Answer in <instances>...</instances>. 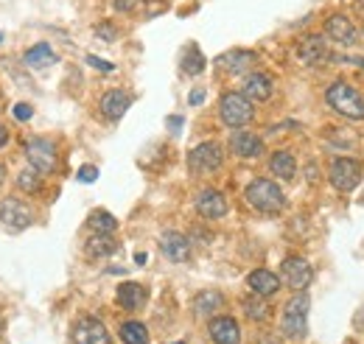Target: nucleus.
Instances as JSON below:
<instances>
[{
    "mask_svg": "<svg viewBox=\"0 0 364 344\" xmlns=\"http://www.w3.org/2000/svg\"><path fill=\"white\" fill-rule=\"evenodd\" d=\"M325 101L331 104L333 112H339L342 118L350 121H364V98L359 95V90H353L345 82H333L325 92Z\"/></svg>",
    "mask_w": 364,
    "mask_h": 344,
    "instance_id": "obj_1",
    "label": "nucleus"
},
{
    "mask_svg": "<svg viewBox=\"0 0 364 344\" xmlns=\"http://www.w3.org/2000/svg\"><path fill=\"white\" fill-rule=\"evenodd\" d=\"M247 202L261 210V213H277L283 210L286 199H283V190L274 185L272 179H252L247 185Z\"/></svg>",
    "mask_w": 364,
    "mask_h": 344,
    "instance_id": "obj_2",
    "label": "nucleus"
},
{
    "mask_svg": "<svg viewBox=\"0 0 364 344\" xmlns=\"http://www.w3.org/2000/svg\"><path fill=\"white\" fill-rule=\"evenodd\" d=\"M309 308H311V300L306 294H297L286 302L283 308V319H280V328L289 339H303L306 330H309Z\"/></svg>",
    "mask_w": 364,
    "mask_h": 344,
    "instance_id": "obj_3",
    "label": "nucleus"
},
{
    "mask_svg": "<svg viewBox=\"0 0 364 344\" xmlns=\"http://www.w3.org/2000/svg\"><path fill=\"white\" fill-rule=\"evenodd\" d=\"M219 112H222V121L228 124L230 129L247 127L252 121V115H255L252 101L244 92H225L222 95V104H219Z\"/></svg>",
    "mask_w": 364,
    "mask_h": 344,
    "instance_id": "obj_4",
    "label": "nucleus"
},
{
    "mask_svg": "<svg viewBox=\"0 0 364 344\" xmlns=\"http://www.w3.org/2000/svg\"><path fill=\"white\" fill-rule=\"evenodd\" d=\"M362 179H364L362 166H359L356 160H350V157H336V160L331 163V185H333L336 190L350 193V190H356V188L362 185Z\"/></svg>",
    "mask_w": 364,
    "mask_h": 344,
    "instance_id": "obj_5",
    "label": "nucleus"
},
{
    "mask_svg": "<svg viewBox=\"0 0 364 344\" xmlns=\"http://www.w3.org/2000/svg\"><path fill=\"white\" fill-rule=\"evenodd\" d=\"M26 157H28V166L37 168L40 173L56 171V163H59V157H56V146H53L50 140H46V137H34V140H28V143H26Z\"/></svg>",
    "mask_w": 364,
    "mask_h": 344,
    "instance_id": "obj_6",
    "label": "nucleus"
},
{
    "mask_svg": "<svg viewBox=\"0 0 364 344\" xmlns=\"http://www.w3.org/2000/svg\"><path fill=\"white\" fill-rule=\"evenodd\" d=\"M31 221H34V213H31V208L26 202H20L17 196L3 199V205H0V224L6 230H26V227H31Z\"/></svg>",
    "mask_w": 364,
    "mask_h": 344,
    "instance_id": "obj_7",
    "label": "nucleus"
},
{
    "mask_svg": "<svg viewBox=\"0 0 364 344\" xmlns=\"http://www.w3.org/2000/svg\"><path fill=\"white\" fill-rule=\"evenodd\" d=\"M283 280H286V286L289 289H294V291H303L309 283H311V277H314V269H311V263L306 258H286L283 260Z\"/></svg>",
    "mask_w": 364,
    "mask_h": 344,
    "instance_id": "obj_8",
    "label": "nucleus"
},
{
    "mask_svg": "<svg viewBox=\"0 0 364 344\" xmlns=\"http://www.w3.org/2000/svg\"><path fill=\"white\" fill-rule=\"evenodd\" d=\"M222 160H225V154H222V146H216V143H202V146L191 149V154H188V166L193 171H216L222 166Z\"/></svg>",
    "mask_w": 364,
    "mask_h": 344,
    "instance_id": "obj_9",
    "label": "nucleus"
},
{
    "mask_svg": "<svg viewBox=\"0 0 364 344\" xmlns=\"http://www.w3.org/2000/svg\"><path fill=\"white\" fill-rule=\"evenodd\" d=\"M73 342L76 344H109V330L98 319H79L73 328Z\"/></svg>",
    "mask_w": 364,
    "mask_h": 344,
    "instance_id": "obj_10",
    "label": "nucleus"
},
{
    "mask_svg": "<svg viewBox=\"0 0 364 344\" xmlns=\"http://www.w3.org/2000/svg\"><path fill=\"white\" fill-rule=\"evenodd\" d=\"M325 34L339 45H356V37H359L356 26H353L345 14H331V17L325 20Z\"/></svg>",
    "mask_w": 364,
    "mask_h": 344,
    "instance_id": "obj_11",
    "label": "nucleus"
},
{
    "mask_svg": "<svg viewBox=\"0 0 364 344\" xmlns=\"http://www.w3.org/2000/svg\"><path fill=\"white\" fill-rule=\"evenodd\" d=\"M230 149L235 157H244V160H252V157H261L264 154V140L252 131H235L230 137Z\"/></svg>",
    "mask_w": 364,
    "mask_h": 344,
    "instance_id": "obj_12",
    "label": "nucleus"
},
{
    "mask_svg": "<svg viewBox=\"0 0 364 344\" xmlns=\"http://www.w3.org/2000/svg\"><path fill=\"white\" fill-rule=\"evenodd\" d=\"M196 213L202 218H222L228 213V199L213 190V188H205L199 196H196Z\"/></svg>",
    "mask_w": 364,
    "mask_h": 344,
    "instance_id": "obj_13",
    "label": "nucleus"
},
{
    "mask_svg": "<svg viewBox=\"0 0 364 344\" xmlns=\"http://www.w3.org/2000/svg\"><path fill=\"white\" fill-rule=\"evenodd\" d=\"M258 56L252 50H228L216 59V68L228 70V73H247L250 68H255Z\"/></svg>",
    "mask_w": 364,
    "mask_h": 344,
    "instance_id": "obj_14",
    "label": "nucleus"
},
{
    "mask_svg": "<svg viewBox=\"0 0 364 344\" xmlns=\"http://www.w3.org/2000/svg\"><path fill=\"white\" fill-rule=\"evenodd\" d=\"M160 249H163L166 258L174 260V263H185V260L191 258V244H188V238L182 232H163Z\"/></svg>",
    "mask_w": 364,
    "mask_h": 344,
    "instance_id": "obj_15",
    "label": "nucleus"
},
{
    "mask_svg": "<svg viewBox=\"0 0 364 344\" xmlns=\"http://www.w3.org/2000/svg\"><path fill=\"white\" fill-rule=\"evenodd\" d=\"M208 330H210V339H213L216 344H238L241 342L238 322L230 319V316H216V319H210Z\"/></svg>",
    "mask_w": 364,
    "mask_h": 344,
    "instance_id": "obj_16",
    "label": "nucleus"
},
{
    "mask_svg": "<svg viewBox=\"0 0 364 344\" xmlns=\"http://www.w3.org/2000/svg\"><path fill=\"white\" fill-rule=\"evenodd\" d=\"M129 104H132V98H129L124 90H109V92L101 95V112H104V118H109V121H118V118L129 109Z\"/></svg>",
    "mask_w": 364,
    "mask_h": 344,
    "instance_id": "obj_17",
    "label": "nucleus"
},
{
    "mask_svg": "<svg viewBox=\"0 0 364 344\" xmlns=\"http://www.w3.org/2000/svg\"><path fill=\"white\" fill-rule=\"evenodd\" d=\"M247 283H250L252 294H261V297H272L274 291L280 289L277 274H274V272H269V269H255V272L247 277Z\"/></svg>",
    "mask_w": 364,
    "mask_h": 344,
    "instance_id": "obj_18",
    "label": "nucleus"
},
{
    "mask_svg": "<svg viewBox=\"0 0 364 344\" xmlns=\"http://www.w3.org/2000/svg\"><path fill=\"white\" fill-rule=\"evenodd\" d=\"M272 79L269 76H264V73H252V76H247V82H244V95L250 98V101H269L272 98Z\"/></svg>",
    "mask_w": 364,
    "mask_h": 344,
    "instance_id": "obj_19",
    "label": "nucleus"
},
{
    "mask_svg": "<svg viewBox=\"0 0 364 344\" xmlns=\"http://www.w3.org/2000/svg\"><path fill=\"white\" fill-rule=\"evenodd\" d=\"M297 56L306 62V65H319L328 59V45L322 37H306L300 48H297Z\"/></svg>",
    "mask_w": 364,
    "mask_h": 344,
    "instance_id": "obj_20",
    "label": "nucleus"
},
{
    "mask_svg": "<svg viewBox=\"0 0 364 344\" xmlns=\"http://www.w3.org/2000/svg\"><path fill=\"white\" fill-rule=\"evenodd\" d=\"M146 302V289L137 283H121L118 286V305L127 311H137Z\"/></svg>",
    "mask_w": 364,
    "mask_h": 344,
    "instance_id": "obj_21",
    "label": "nucleus"
},
{
    "mask_svg": "<svg viewBox=\"0 0 364 344\" xmlns=\"http://www.w3.org/2000/svg\"><path fill=\"white\" fill-rule=\"evenodd\" d=\"M225 305V297L219 291H199L196 300H193V313L196 316H210V313H219Z\"/></svg>",
    "mask_w": 364,
    "mask_h": 344,
    "instance_id": "obj_22",
    "label": "nucleus"
},
{
    "mask_svg": "<svg viewBox=\"0 0 364 344\" xmlns=\"http://www.w3.org/2000/svg\"><path fill=\"white\" fill-rule=\"evenodd\" d=\"M115 252H118V244H115V238L107 235V232H95L90 241H87V255H90V258H109V255H115Z\"/></svg>",
    "mask_w": 364,
    "mask_h": 344,
    "instance_id": "obj_23",
    "label": "nucleus"
},
{
    "mask_svg": "<svg viewBox=\"0 0 364 344\" xmlns=\"http://www.w3.org/2000/svg\"><path fill=\"white\" fill-rule=\"evenodd\" d=\"M269 168L277 179H291L297 173V163H294V154L289 151H274L272 160H269Z\"/></svg>",
    "mask_w": 364,
    "mask_h": 344,
    "instance_id": "obj_24",
    "label": "nucleus"
},
{
    "mask_svg": "<svg viewBox=\"0 0 364 344\" xmlns=\"http://www.w3.org/2000/svg\"><path fill=\"white\" fill-rule=\"evenodd\" d=\"M26 65L28 68H50L53 62H56V53H53V48L50 45H34L31 50H26Z\"/></svg>",
    "mask_w": 364,
    "mask_h": 344,
    "instance_id": "obj_25",
    "label": "nucleus"
},
{
    "mask_svg": "<svg viewBox=\"0 0 364 344\" xmlns=\"http://www.w3.org/2000/svg\"><path fill=\"white\" fill-rule=\"evenodd\" d=\"M121 342L124 344H146L149 342V330L140 322H124L121 325Z\"/></svg>",
    "mask_w": 364,
    "mask_h": 344,
    "instance_id": "obj_26",
    "label": "nucleus"
},
{
    "mask_svg": "<svg viewBox=\"0 0 364 344\" xmlns=\"http://www.w3.org/2000/svg\"><path fill=\"white\" fill-rule=\"evenodd\" d=\"M244 313H247L250 319H255V322H264V319L269 316V305L264 302L261 294H252V297L244 300Z\"/></svg>",
    "mask_w": 364,
    "mask_h": 344,
    "instance_id": "obj_27",
    "label": "nucleus"
},
{
    "mask_svg": "<svg viewBox=\"0 0 364 344\" xmlns=\"http://www.w3.org/2000/svg\"><path fill=\"white\" fill-rule=\"evenodd\" d=\"M87 224H90L92 232H107V235H112V232H115V227H118L115 215H109L107 210H98V213H92L90 218H87Z\"/></svg>",
    "mask_w": 364,
    "mask_h": 344,
    "instance_id": "obj_28",
    "label": "nucleus"
},
{
    "mask_svg": "<svg viewBox=\"0 0 364 344\" xmlns=\"http://www.w3.org/2000/svg\"><path fill=\"white\" fill-rule=\"evenodd\" d=\"M17 188L26 190V193H37V190L43 188L40 171H37V168H26V171H20V176H17Z\"/></svg>",
    "mask_w": 364,
    "mask_h": 344,
    "instance_id": "obj_29",
    "label": "nucleus"
},
{
    "mask_svg": "<svg viewBox=\"0 0 364 344\" xmlns=\"http://www.w3.org/2000/svg\"><path fill=\"white\" fill-rule=\"evenodd\" d=\"M202 68H205V59H202V53L196 50V45H191V48L185 50V59H182V70H185L188 76H196Z\"/></svg>",
    "mask_w": 364,
    "mask_h": 344,
    "instance_id": "obj_30",
    "label": "nucleus"
},
{
    "mask_svg": "<svg viewBox=\"0 0 364 344\" xmlns=\"http://www.w3.org/2000/svg\"><path fill=\"white\" fill-rule=\"evenodd\" d=\"M87 65H92V68H95V70H101V73H112V70H115V65H112V62L98 59V56H87Z\"/></svg>",
    "mask_w": 364,
    "mask_h": 344,
    "instance_id": "obj_31",
    "label": "nucleus"
},
{
    "mask_svg": "<svg viewBox=\"0 0 364 344\" xmlns=\"http://www.w3.org/2000/svg\"><path fill=\"white\" fill-rule=\"evenodd\" d=\"M76 176H79V182H87V185H90V182L98 179V168H95V166H82Z\"/></svg>",
    "mask_w": 364,
    "mask_h": 344,
    "instance_id": "obj_32",
    "label": "nucleus"
},
{
    "mask_svg": "<svg viewBox=\"0 0 364 344\" xmlns=\"http://www.w3.org/2000/svg\"><path fill=\"white\" fill-rule=\"evenodd\" d=\"M31 115H34V109H31L28 104H14V118H17V121H28Z\"/></svg>",
    "mask_w": 364,
    "mask_h": 344,
    "instance_id": "obj_33",
    "label": "nucleus"
},
{
    "mask_svg": "<svg viewBox=\"0 0 364 344\" xmlns=\"http://www.w3.org/2000/svg\"><path fill=\"white\" fill-rule=\"evenodd\" d=\"M95 34H98V37H107V40H115L118 31H115L112 26H95Z\"/></svg>",
    "mask_w": 364,
    "mask_h": 344,
    "instance_id": "obj_34",
    "label": "nucleus"
},
{
    "mask_svg": "<svg viewBox=\"0 0 364 344\" xmlns=\"http://www.w3.org/2000/svg\"><path fill=\"white\" fill-rule=\"evenodd\" d=\"M115 9H124V11H129V9H132V0H115Z\"/></svg>",
    "mask_w": 364,
    "mask_h": 344,
    "instance_id": "obj_35",
    "label": "nucleus"
},
{
    "mask_svg": "<svg viewBox=\"0 0 364 344\" xmlns=\"http://www.w3.org/2000/svg\"><path fill=\"white\" fill-rule=\"evenodd\" d=\"M6 143H9V129H6V127H0V149H3Z\"/></svg>",
    "mask_w": 364,
    "mask_h": 344,
    "instance_id": "obj_36",
    "label": "nucleus"
},
{
    "mask_svg": "<svg viewBox=\"0 0 364 344\" xmlns=\"http://www.w3.org/2000/svg\"><path fill=\"white\" fill-rule=\"evenodd\" d=\"M202 98H205V92H193L191 95V104H202Z\"/></svg>",
    "mask_w": 364,
    "mask_h": 344,
    "instance_id": "obj_37",
    "label": "nucleus"
},
{
    "mask_svg": "<svg viewBox=\"0 0 364 344\" xmlns=\"http://www.w3.org/2000/svg\"><path fill=\"white\" fill-rule=\"evenodd\" d=\"M3 179H6V168L0 166V185H3Z\"/></svg>",
    "mask_w": 364,
    "mask_h": 344,
    "instance_id": "obj_38",
    "label": "nucleus"
},
{
    "mask_svg": "<svg viewBox=\"0 0 364 344\" xmlns=\"http://www.w3.org/2000/svg\"><path fill=\"white\" fill-rule=\"evenodd\" d=\"M0 40H3V34H0Z\"/></svg>",
    "mask_w": 364,
    "mask_h": 344,
    "instance_id": "obj_39",
    "label": "nucleus"
},
{
    "mask_svg": "<svg viewBox=\"0 0 364 344\" xmlns=\"http://www.w3.org/2000/svg\"><path fill=\"white\" fill-rule=\"evenodd\" d=\"M362 65H364V59H362Z\"/></svg>",
    "mask_w": 364,
    "mask_h": 344,
    "instance_id": "obj_40",
    "label": "nucleus"
}]
</instances>
